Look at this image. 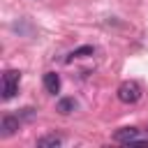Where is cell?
<instances>
[{
  "instance_id": "cell-1",
  "label": "cell",
  "mask_w": 148,
  "mask_h": 148,
  "mask_svg": "<svg viewBox=\"0 0 148 148\" xmlns=\"http://www.w3.org/2000/svg\"><path fill=\"white\" fill-rule=\"evenodd\" d=\"M116 97H118L123 104H134V102H139V97H141V86H139L136 81H123V83L118 86V90H116Z\"/></svg>"
},
{
  "instance_id": "cell-2",
  "label": "cell",
  "mask_w": 148,
  "mask_h": 148,
  "mask_svg": "<svg viewBox=\"0 0 148 148\" xmlns=\"http://www.w3.org/2000/svg\"><path fill=\"white\" fill-rule=\"evenodd\" d=\"M18 83H21V72L7 69L2 74V99H12L18 92Z\"/></svg>"
},
{
  "instance_id": "cell-3",
  "label": "cell",
  "mask_w": 148,
  "mask_h": 148,
  "mask_svg": "<svg viewBox=\"0 0 148 148\" xmlns=\"http://www.w3.org/2000/svg\"><path fill=\"white\" fill-rule=\"evenodd\" d=\"M118 143H148V136H143L136 127H123L113 134Z\"/></svg>"
},
{
  "instance_id": "cell-4",
  "label": "cell",
  "mask_w": 148,
  "mask_h": 148,
  "mask_svg": "<svg viewBox=\"0 0 148 148\" xmlns=\"http://www.w3.org/2000/svg\"><path fill=\"white\" fill-rule=\"evenodd\" d=\"M18 132V118L16 116H2L0 120V134L2 136H12Z\"/></svg>"
},
{
  "instance_id": "cell-5",
  "label": "cell",
  "mask_w": 148,
  "mask_h": 148,
  "mask_svg": "<svg viewBox=\"0 0 148 148\" xmlns=\"http://www.w3.org/2000/svg\"><path fill=\"white\" fill-rule=\"evenodd\" d=\"M65 143V139L60 134H44L37 139V148H60Z\"/></svg>"
},
{
  "instance_id": "cell-6",
  "label": "cell",
  "mask_w": 148,
  "mask_h": 148,
  "mask_svg": "<svg viewBox=\"0 0 148 148\" xmlns=\"http://www.w3.org/2000/svg\"><path fill=\"white\" fill-rule=\"evenodd\" d=\"M44 90H46L49 95L60 92V76H58L56 72H46V74H44Z\"/></svg>"
},
{
  "instance_id": "cell-7",
  "label": "cell",
  "mask_w": 148,
  "mask_h": 148,
  "mask_svg": "<svg viewBox=\"0 0 148 148\" xmlns=\"http://www.w3.org/2000/svg\"><path fill=\"white\" fill-rule=\"evenodd\" d=\"M74 109H76V102H74V97H62V99H58V104H56V111H58V113H62V116L72 113Z\"/></svg>"
},
{
  "instance_id": "cell-8",
  "label": "cell",
  "mask_w": 148,
  "mask_h": 148,
  "mask_svg": "<svg viewBox=\"0 0 148 148\" xmlns=\"http://www.w3.org/2000/svg\"><path fill=\"white\" fill-rule=\"evenodd\" d=\"M92 53H95V49H92L90 44H86V46L74 49V51L69 53V58H67V60H72V58H88V56H92Z\"/></svg>"
}]
</instances>
